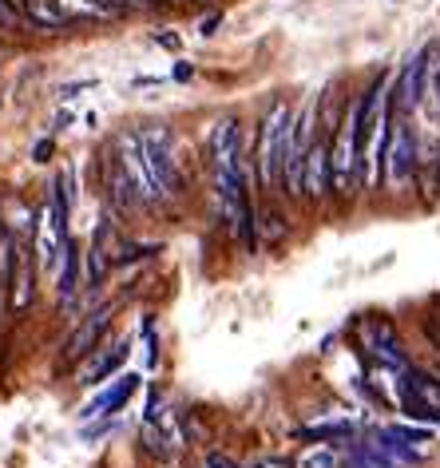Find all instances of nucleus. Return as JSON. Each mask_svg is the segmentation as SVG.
<instances>
[{
    "label": "nucleus",
    "instance_id": "obj_29",
    "mask_svg": "<svg viewBox=\"0 0 440 468\" xmlns=\"http://www.w3.org/2000/svg\"><path fill=\"white\" fill-rule=\"evenodd\" d=\"M428 179H433V195L440 198V151H436V159H433V167H428Z\"/></svg>",
    "mask_w": 440,
    "mask_h": 468
},
{
    "label": "nucleus",
    "instance_id": "obj_6",
    "mask_svg": "<svg viewBox=\"0 0 440 468\" xmlns=\"http://www.w3.org/2000/svg\"><path fill=\"white\" fill-rule=\"evenodd\" d=\"M428 52H433V44L416 48L409 60L401 64V72L389 80V103H393V112H397V115H413V112L424 103V68H428Z\"/></svg>",
    "mask_w": 440,
    "mask_h": 468
},
{
    "label": "nucleus",
    "instance_id": "obj_11",
    "mask_svg": "<svg viewBox=\"0 0 440 468\" xmlns=\"http://www.w3.org/2000/svg\"><path fill=\"white\" fill-rule=\"evenodd\" d=\"M79 290H84V247L68 234L60 259H56V302L60 306H76Z\"/></svg>",
    "mask_w": 440,
    "mask_h": 468
},
{
    "label": "nucleus",
    "instance_id": "obj_10",
    "mask_svg": "<svg viewBox=\"0 0 440 468\" xmlns=\"http://www.w3.org/2000/svg\"><path fill=\"white\" fill-rule=\"evenodd\" d=\"M115 163L127 171V179L135 183L139 191V203L143 207H155V186L147 179V163H143V147H139V132H120L115 135Z\"/></svg>",
    "mask_w": 440,
    "mask_h": 468
},
{
    "label": "nucleus",
    "instance_id": "obj_3",
    "mask_svg": "<svg viewBox=\"0 0 440 468\" xmlns=\"http://www.w3.org/2000/svg\"><path fill=\"white\" fill-rule=\"evenodd\" d=\"M416 171H421L416 132H413L409 115H397V112H393L389 144H385V163H381V186H389L393 195H404V191H413Z\"/></svg>",
    "mask_w": 440,
    "mask_h": 468
},
{
    "label": "nucleus",
    "instance_id": "obj_21",
    "mask_svg": "<svg viewBox=\"0 0 440 468\" xmlns=\"http://www.w3.org/2000/svg\"><path fill=\"white\" fill-rule=\"evenodd\" d=\"M28 25L20 20V13L13 8V0H0V32H8V37H20Z\"/></svg>",
    "mask_w": 440,
    "mask_h": 468
},
{
    "label": "nucleus",
    "instance_id": "obj_17",
    "mask_svg": "<svg viewBox=\"0 0 440 468\" xmlns=\"http://www.w3.org/2000/svg\"><path fill=\"white\" fill-rule=\"evenodd\" d=\"M56 8L72 20H120L123 13L120 8H111V5H100V0H56Z\"/></svg>",
    "mask_w": 440,
    "mask_h": 468
},
{
    "label": "nucleus",
    "instance_id": "obj_22",
    "mask_svg": "<svg viewBox=\"0 0 440 468\" xmlns=\"http://www.w3.org/2000/svg\"><path fill=\"white\" fill-rule=\"evenodd\" d=\"M52 155H56V139L40 135L37 144H32V163H52Z\"/></svg>",
    "mask_w": 440,
    "mask_h": 468
},
{
    "label": "nucleus",
    "instance_id": "obj_5",
    "mask_svg": "<svg viewBox=\"0 0 440 468\" xmlns=\"http://www.w3.org/2000/svg\"><path fill=\"white\" fill-rule=\"evenodd\" d=\"M111 322H115V306H111V302H108V306H100V310H91V314H84L79 325L72 330V337L64 342L60 366L72 369V366H79V361H88L103 346V337H108V330H111Z\"/></svg>",
    "mask_w": 440,
    "mask_h": 468
},
{
    "label": "nucleus",
    "instance_id": "obj_19",
    "mask_svg": "<svg viewBox=\"0 0 440 468\" xmlns=\"http://www.w3.org/2000/svg\"><path fill=\"white\" fill-rule=\"evenodd\" d=\"M16 242L13 230L5 227V218H0V290L8 286V274H13V259H16Z\"/></svg>",
    "mask_w": 440,
    "mask_h": 468
},
{
    "label": "nucleus",
    "instance_id": "obj_20",
    "mask_svg": "<svg viewBox=\"0 0 440 468\" xmlns=\"http://www.w3.org/2000/svg\"><path fill=\"white\" fill-rule=\"evenodd\" d=\"M143 449L152 452V456H159V461H163V456L171 452V449H167L163 429H159V420H143Z\"/></svg>",
    "mask_w": 440,
    "mask_h": 468
},
{
    "label": "nucleus",
    "instance_id": "obj_26",
    "mask_svg": "<svg viewBox=\"0 0 440 468\" xmlns=\"http://www.w3.org/2000/svg\"><path fill=\"white\" fill-rule=\"evenodd\" d=\"M171 80H175V84H191V80H194V64H175Z\"/></svg>",
    "mask_w": 440,
    "mask_h": 468
},
{
    "label": "nucleus",
    "instance_id": "obj_31",
    "mask_svg": "<svg viewBox=\"0 0 440 468\" xmlns=\"http://www.w3.org/2000/svg\"><path fill=\"white\" fill-rule=\"evenodd\" d=\"M131 88H159V80H152V76H139V80H131Z\"/></svg>",
    "mask_w": 440,
    "mask_h": 468
},
{
    "label": "nucleus",
    "instance_id": "obj_28",
    "mask_svg": "<svg viewBox=\"0 0 440 468\" xmlns=\"http://www.w3.org/2000/svg\"><path fill=\"white\" fill-rule=\"evenodd\" d=\"M250 468H294L286 461V456H262V461H254Z\"/></svg>",
    "mask_w": 440,
    "mask_h": 468
},
{
    "label": "nucleus",
    "instance_id": "obj_25",
    "mask_svg": "<svg viewBox=\"0 0 440 468\" xmlns=\"http://www.w3.org/2000/svg\"><path fill=\"white\" fill-rule=\"evenodd\" d=\"M218 28H223V13H211V16H206L203 25H199V32H203V37H215Z\"/></svg>",
    "mask_w": 440,
    "mask_h": 468
},
{
    "label": "nucleus",
    "instance_id": "obj_18",
    "mask_svg": "<svg viewBox=\"0 0 440 468\" xmlns=\"http://www.w3.org/2000/svg\"><path fill=\"white\" fill-rule=\"evenodd\" d=\"M424 103L440 115V44H433V52H428V68H424Z\"/></svg>",
    "mask_w": 440,
    "mask_h": 468
},
{
    "label": "nucleus",
    "instance_id": "obj_33",
    "mask_svg": "<svg viewBox=\"0 0 440 468\" xmlns=\"http://www.w3.org/2000/svg\"><path fill=\"white\" fill-rule=\"evenodd\" d=\"M0 294H5V290H0Z\"/></svg>",
    "mask_w": 440,
    "mask_h": 468
},
{
    "label": "nucleus",
    "instance_id": "obj_12",
    "mask_svg": "<svg viewBox=\"0 0 440 468\" xmlns=\"http://www.w3.org/2000/svg\"><path fill=\"white\" fill-rule=\"evenodd\" d=\"M139 385H143V378H139V373H115L108 389H100V393L84 405V413H79V417H84V425H88V420H100V417H115V413H120V409L139 393Z\"/></svg>",
    "mask_w": 440,
    "mask_h": 468
},
{
    "label": "nucleus",
    "instance_id": "obj_30",
    "mask_svg": "<svg viewBox=\"0 0 440 468\" xmlns=\"http://www.w3.org/2000/svg\"><path fill=\"white\" fill-rule=\"evenodd\" d=\"M64 127H72V112H60L52 120V132H64Z\"/></svg>",
    "mask_w": 440,
    "mask_h": 468
},
{
    "label": "nucleus",
    "instance_id": "obj_7",
    "mask_svg": "<svg viewBox=\"0 0 440 468\" xmlns=\"http://www.w3.org/2000/svg\"><path fill=\"white\" fill-rule=\"evenodd\" d=\"M68 234H72V222H64L56 198H48V203L37 210V234H32V254H37V266H56Z\"/></svg>",
    "mask_w": 440,
    "mask_h": 468
},
{
    "label": "nucleus",
    "instance_id": "obj_2",
    "mask_svg": "<svg viewBox=\"0 0 440 468\" xmlns=\"http://www.w3.org/2000/svg\"><path fill=\"white\" fill-rule=\"evenodd\" d=\"M139 147H143V163H147V179L155 186L159 203H171L187 191V179H183L175 151H171V127L167 123H147L139 132Z\"/></svg>",
    "mask_w": 440,
    "mask_h": 468
},
{
    "label": "nucleus",
    "instance_id": "obj_1",
    "mask_svg": "<svg viewBox=\"0 0 440 468\" xmlns=\"http://www.w3.org/2000/svg\"><path fill=\"white\" fill-rule=\"evenodd\" d=\"M289 127H294V108H289V100L278 96L270 108L262 112L258 132H254V147H250L254 186H258V191H274V186L282 183V167L289 155Z\"/></svg>",
    "mask_w": 440,
    "mask_h": 468
},
{
    "label": "nucleus",
    "instance_id": "obj_16",
    "mask_svg": "<svg viewBox=\"0 0 440 468\" xmlns=\"http://www.w3.org/2000/svg\"><path fill=\"white\" fill-rule=\"evenodd\" d=\"M108 274H111L108 254H103L100 242H91V239H88V247H84V290L100 294L103 282H108Z\"/></svg>",
    "mask_w": 440,
    "mask_h": 468
},
{
    "label": "nucleus",
    "instance_id": "obj_8",
    "mask_svg": "<svg viewBox=\"0 0 440 468\" xmlns=\"http://www.w3.org/2000/svg\"><path fill=\"white\" fill-rule=\"evenodd\" d=\"M8 314L20 318V314L32 310L37 302V259H32V242H16V259H13V274H8Z\"/></svg>",
    "mask_w": 440,
    "mask_h": 468
},
{
    "label": "nucleus",
    "instance_id": "obj_9",
    "mask_svg": "<svg viewBox=\"0 0 440 468\" xmlns=\"http://www.w3.org/2000/svg\"><path fill=\"white\" fill-rule=\"evenodd\" d=\"M330 135L318 132L306 151V171H302V203L321 207L330 198Z\"/></svg>",
    "mask_w": 440,
    "mask_h": 468
},
{
    "label": "nucleus",
    "instance_id": "obj_24",
    "mask_svg": "<svg viewBox=\"0 0 440 468\" xmlns=\"http://www.w3.org/2000/svg\"><path fill=\"white\" fill-rule=\"evenodd\" d=\"M203 468H238L230 456H223V452H206V461H203Z\"/></svg>",
    "mask_w": 440,
    "mask_h": 468
},
{
    "label": "nucleus",
    "instance_id": "obj_14",
    "mask_svg": "<svg viewBox=\"0 0 440 468\" xmlns=\"http://www.w3.org/2000/svg\"><path fill=\"white\" fill-rule=\"evenodd\" d=\"M289 464L294 468H341L345 464V449L341 444H333V441H309Z\"/></svg>",
    "mask_w": 440,
    "mask_h": 468
},
{
    "label": "nucleus",
    "instance_id": "obj_13",
    "mask_svg": "<svg viewBox=\"0 0 440 468\" xmlns=\"http://www.w3.org/2000/svg\"><path fill=\"white\" fill-rule=\"evenodd\" d=\"M127 361V342H115V346H100L96 354L88 357L84 373H79V385H100L120 373V366Z\"/></svg>",
    "mask_w": 440,
    "mask_h": 468
},
{
    "label": "nucleus",
    "instance_id": "obj_32",
    "mask_svg": "<svg viewBox=\"0 0 440 468\" xmlns=\"http://www.w3.org/2000/svg\"><path fill=\"white\" fill-rule=\"evenodd\" d=\"M199 5H215V0H199Z\"/></svg>",
    "mask_w": 440,
    "mask_h": 468
},
{
    "label": "nucleus",
    "instance_id": "obj_15",
    "mask_svg": "<svg viewBox=\"0 0 440 468\" xmlns=\"http://www.w3.org/2000/svg\"><path fill=\"white\" fill-rule=\"evenodd\" d=\"M286 234H289V222H286L282 210H278L274 203L262 207V210H258V247L278 250V247L286 242Z\"/></svg>",
    "mask_w": 440,
    "mask_h": 468
},
{
    "label": "nucleus",
    "instance_id": "obj_23",
    "mask_svg": "<svg viewBox=\"0 0 440 468\" xmlns=\"http://www.w3.org/2000/svg\"><path fill=\"white\" fill-rule=\"evenodd\" d=\"M88 88H96V80H72V84L60 88V96H64V100H76L79 91H88Z\"/></svg>",
    "mask_w": 440,
    "mask_h": 468
},
{
    "label": "nucleus",
    "instance_id": "obj_4",
    "mask_svg": "<svg viewBox=\"0 0 440 468\" xmlns=\"http://www.w3.org/2000/svg\"><path fill=\"white\" fill-rule=\"evenodd\" d=\"M357 337H361V349L377 361V366L397 369V373L409 369V354H404L401 334L389 318H361L357 322Z\"/></svg>",
    "mask_w": 440,
    "mask_h": 468
},
{
    "label": "nucleus",
    "instance_id": "obj_27",
    "mask_svg": "<svg viewBox=\"0 0 440 468\" xmlns=\"http://www.w3.org/2000/svg\"><path fill=\"white\" fill-rule=\"evenodd\" d=\"M155 44H159V48H167V52H179V37H175V32H155Z\"/></svg>",
    "mask_w": 440,
    "mask_h": 468
}]
</instances>
